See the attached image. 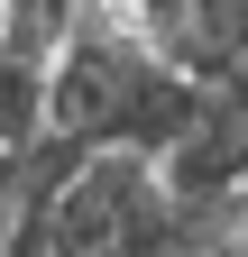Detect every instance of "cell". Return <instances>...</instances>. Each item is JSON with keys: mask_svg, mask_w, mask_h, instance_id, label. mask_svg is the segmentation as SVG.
<instances>
[{"mask_svg": "<svg viewBox=\"0 0 248 257\" xmlns=\"http://www.w3.org/2000/svg\"><path fill=\"white\" fill-rule=\"evenodd\" d=\"M157 184H166V202H184V211H211L221 193L248 184V110L230 101L221 83L202 92V110L184 119V138L157 156Z\"/></svg>", "mask_w": 248, "mask_h": 257, "instance_id": "6da1fadb", "label": "cell"}, {"mask_svg": "<svg viewBox=\"0 0 248 257\" xmlns=\"http://www.w3.org/2000/svg\"><path fill=\"white\" fill-rule=\"evenodd\" d=\"M46 128V64L0 46V147H28Z\"/></svg>", "mask_w": 248, "mask_h": 257, "instance_id": "7a4b0ae2", "label": "cell"}, {"mask_svg": "<svg viewBox=\"0 0 248 257\" xmlns=\"http://www.w3.org/2000/svg\"><path fill=\"white\" fill-rule=\"evenodd\" d=\"M10 211H19V147H0V230H10Z\"/></svg>", "mask_w": 248, "mask_h": 257, "instance_id": "3957f363", "label": "cell"}, {"mask_svg": "<svg viewBox=\"0 0 248 257\" xmlns=\"http://www.w3.org/2000/svg\"><path fill=\"white\" fill-rule=\"evenodd\" d=\"M221 92H230V101L248 110V55H230V74H221Z\"/></svg>", "mask_w": 248, "mask_h": 257, "instance_id": "277c9868", "label": "cell"}]
</instances>
